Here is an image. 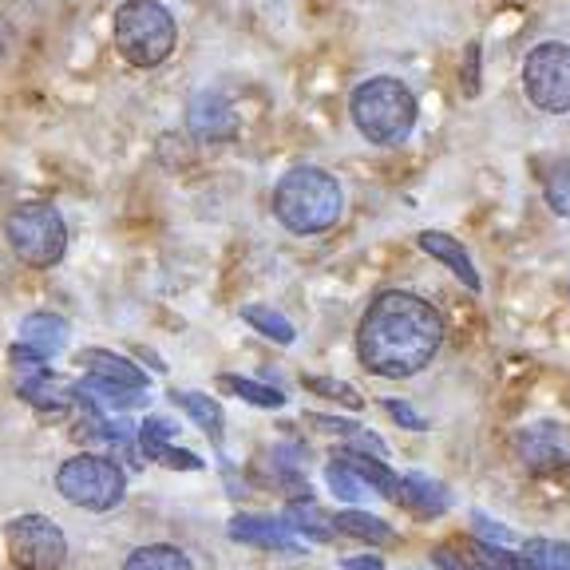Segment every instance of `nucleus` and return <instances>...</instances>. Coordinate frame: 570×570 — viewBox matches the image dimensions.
<instances>
[{
  "label": "nucleus",
  "instance_id": "obj_1",
  "mask_svg": "<svg viewBox=\"0 0 570 570\" xmlns=\"http://www.w3.org/2000/svg\"><path fill=\"white\" fill-rule=\"evenodd\" d=\"M444 345V317L432 302L409 289H384L368 302L356 356L376 376H412L436 361Z\"/></svg>",
  "mask_w": 570,
  "mask_h": 570
},
{
  "label": "nucleus",
  "instance_id": "obj_2",
  "mask_svg": "<svg viewBox=\"0 0 570 570\" xmlns=\"http://www.w3.org/2000/svg\"><path fill=\"white\" fill-rule=\"evenodd\" d=\"M341 206H345V195H341V183L321 167H294L285 170L282 183L274 190V214L277 223L289 234H325L337 226Z\"/></svg>",
  "mask_w": 570,
  "mask_h": 570
},
{
  "label": "nucleus",
  "instance_id": "obj_3",
  "mask_svg": "<svg viewBox=\"0 0 570 570\" xmlns=\"http://www.w3.org/2000/svg\"><path fill=\"white\" fill-rule=\"evenodd\" d=\"M416 96L392 76H373L353 91V124L376 147H401L416 127Z\"/></svg>",
  "mask_w": 570,
  "mask_h": 570
},
{
  "label": "nucleus",
  "instance_id": "obj_4",
  "mask_svg": "<svg viewBox=\"0 0 570 570\" xmlns=\"http://www.w3.org/2000/svg\"><path fill=\"white\" fill-rule=\"evenodd\" d=\"M178 45V24L159 0H127L116 9V48L135 68H159Z\"/></svg>",
  "mask_w": 570,
  "mask_h": 570
},
{
  "label": "nucleus",
  "instance_id": "obj_5",
  "mask_svg": "<svg viewBox=\"0 0 570 570\" xmlns=\"http://www.w3.org/2000/svg\"><path fill=\"white\" fill-rule=\"evenodd\" d=\"M4 238H9L12 254H17L24 266L48 269L63 258L68 249V226H63V214L52 203H24L9 214L4 223Z\"/></svg>",
  "mask_w": 570,
  "mask_h": 570
},
{
  "label": "nucleus",
  "instance_id": "obj_6",
  "mask_svg": "<svg viewBox=\"0 0 570 570\" xmlns=\"http://www.w3.org/2000/svg\"><path fill=\"white\" fill-rule=\"evenodd\" d=\"M56 491L80 511H111L127 495V475L107 455H71L56 472Z\"/></svg>",
  "mask_w": 570,
  "mask_h": 570
},
{
  "label": "nucleus",
  "instance_id": "obj_7",
  "mask_svg": "<svg viewBox=\"0 0 570 570\" xmlns=\"http://www.w3.org/2000/svg\"><path fill=\"white\" fill-rule=\"evenodd\" d=\"M523 91L547 116H567L570 111V45L547 40L534 45L523 60Z\"/></svg>",
  "mask_w": 570,
  "mask_h": 570
},
{
  "label": "nucleus",
  "instance_id": "obj_8",
  "mask_svg": "<svg viewBox=\"0 0 570 570\" xmlns=\"http://www.w3.org/2000/svg\"><path fill=\"white\" fill-rule=\"evenodd\" d=\"M4 539H9V559L17 570H60L68 559V539L45 515L12 519Z\"/></svg>",
  "mask_w": 570,
  "mask_h": 570
},
{
  "label": "nucleus",
  "instance_id": "obj_9",
  "mask_svg": "<svg viewBox=\"0 0 570 570\" xmlns=\"http://www.w3.org/2000/svg\"><path fill=\"white\" fill-rule=\"evenodd\" d=\"M515 455L534 475H562L570 468V432L562 424H531L515 436Z\"/></svg>",
  "mask_w": 570,
  "mask_h": 570
},
{
  "label": "nucleus",
  "instance_id": "obj_10",
  "mask_svg": "<svg viewBox=\"0 0 570 570\" xmlns=\"http://www.w3.org/2000/svg\"><path fill=\"white\" fill-rule=\"evenodd\" d=\"M76 404H80L88 416H119L127 409H142L147 404V389H127V384L99 381V376H83L76 389H71Z\"/></svg>",
  "mask_w": 570,
  "mask_h": 570
},
{
  "label": "nucleus",
  "instance_id": "obj_11",
  "mask_svg": "<svg viewBox=\"0 0 570 570\" xmlns=\"http://www.w3.org/2000/svg\"><path fill=\"white\" fill-rule=\"evenodd\" d=\"M63 345H68V325H63L56 313H32V317L20 321L17 348H12V356L45 361V356L60 353Z\"/></svg>",
  "mask_w": 570,
  "mask_h": 570
},
{
  "label": "nucleus",
  "instance_id": "obj_12",
  "mask_svg": "<svg viewBox=\"0 0 570 570\" xmlns=\"http://www.w3.org/2000/svg\"><path fill=\"white\" fill-rule=\"evenodd\" d=\"M187 127L206 142H218V139H230L238 119L230 111V99L223 91H203L195 104L187 107Z\"/></svg>",
  "mask_w": 570,
  "mask_h": 570
},
{
  "label": "nucleus",
  "instance_id": "obj_13",
  "mask_svg": "<svg viewBox=\"0 0 570 570\" xmlns=\"http://www.w3.org/2000/svg\"><path fill=\"white\" fill-rule=\"evenodd\" d=\"M230 539L246 547H266V551H302V543H294V527L266 515H234Z\"/></svg>",
  "mask_w": 570,
  "mask_h": 570
},
{
  "label": "nucleus",
  "instance_id": "obj_14",
  "mask_svg": "<svg viewBox=\"0 0 570 570\" xmlns=\"http://www.w3.org/2000/svg\"><path fill=\"white\" fill-rule=\"evenodd\" d=\"M20 373H17V396L20 401H28L32 409H40V412H68L71 404H76V396H71V389H63V381L60 376H52V373H45V368H24V365H17Z\"/></svg>",
  "mask_w": 570,
  "mask_h": 570
},
{
  "label": "nucleus",
  "instance_id": "obj_15",
  "mask_svg": "<svg viewBox=\"0 0 570 570\" xmlns=\"http://www.w3.org/2000/svg\"><path fill=\"white\" fill-rule=\"evenodd\" d=\"M175 440H178V424H175V420L151 416L147 424H142V432H139V452L147 455V460L170 463V468H203V460H198V455H190V452H183Z\"/></svg>",
  "mask_w": 570,
  "mask_h": 570
},
{
  "label": "nucleus",
  "instance_id": "obj_16",
  "mask_svg": "<svg viewBox=\"0 0 570 570\" xmlns=\"http://www.w3.org/2000/svg\"><path fill=\"white\" fill-rule=\"evenodd\" d=\"M396 503L409 508L412 515L420 519H432V515H444L452 495H448L444 483H436L432 475L424 472H412V475H401V491H396Z\"/></svg>",
  "mask_w": 570,
  "mask_h": 570
},
{
  "label": "nucleus",
  "instance_id": "obj_17",
  "mask_svg": "<svg viewBox=\"0 0 570 570\" xmlns=\"http://www.w3.org/2000/svg\"><path fill=\"white\" fill-rule=\"evenodd\" d=\"M420 249H424V254H432V258H436L440 266L452 269V274L460 277L468 289H475V294H480V269H475V262L468 258V249H463L452 234L424 230V234H420Z\"/></svg>",
  "mask_w": 570,
  "mask_h": 570
},
{
  "label": "nucleus",
  "instance_id": "obj_18",
  "mask_svg": "<svg viewBox=\"0 0 570 570\" xmlns=\"http://www.w3.org/2000/svg\"><path fill=\"white\" fill-rule=\"evenodd\" d=\"M80 361H83V368H88L91 376H99V381L127 384V389H147V373H142L139 365H131L127 356H116V353H104V348H96V353H83Z\"/></svg>",
  "mask_w": 570,
  "mask_h": 570
},
{
  "label": "nucleus",
  "instance_id": "obj_19",
  "mask_svg": "<svg viewBox=\"0 0 570 570\" xmlns=\"http://www.w3.org/2000/svg\"><path fill=\"white\" fill-rule=\"evenodd\" d=\"M539 175V187H543V198L554 214L570 218V155H559V159H547L534 167Z\"/></svg>",
  "mask_w": 570,
  "mask_h": 570
},
{
  "label": "nucleus",
  "instance_id": "obj_20",
  "mask_svg": "<svg viewBox=\"0 0 570 570\" xmlns=\"http://www.w3.org/2000/svg\"><path fill=\"white\" fill-rule=\"evenodd\" d=\"M309 424L317 432H330V436L345 440L356 455H381L384 452V440L376 432H368L365 424H353V420H341V416H309Z\"/></svg>",
  "mask_w": 570,
  "mask_h": 570
},
{
  "label": "nucleus",
  "instance_id": "obj_21",
  "mask_svg": "<svg viewBox=\"0 0 570 570\" xmlns=\"http://www.w3.org/2000/svg\"><path fill=\"white\" fill-rule=\"evenodd\" d=\"M348 468H353L356 475H361V483H365L373 495H384V499H396V491H401V475L392 472L389 463H381V455H356V452H345Z\"/></svg>",
  "mask_w": 570,
  "mask_h": 570
},
{
  "label": "nucleus",
  "instance_id": "obj_22",
  "mask_svg": "<svg viewBox=\"0 0 570 570\" xmlns=\"http://www.w3.org/2000/svg\"><path fill=\"white\" fill-rule=\"evenodd\" d=\"M333 527H337L341 534H348V539H361V543H392V539H396V531H392L384 519L368 515V511H341V515L333 519Z\"/></svg>",
  "mask_w": 570,
  "mask_h": 570
},
{
  "label": "nucleus",
  "instance_id": "obj_23",
  "mask_svg": "<svg viewBox=\"0 0 570 570\" xmlns=\"http://www.w3.org/2000/svg\"><path fill=\"white\" fill-rule=\"evenodd\" d=\"M124 570H195V562L178 551V547L155 543V547H139V551L127 554Z\"/></svg>",
  "mask_w": 570,
  "mask_h": 570
},
{
  "label": "nucleus",
  "instance_id": "obj_24",
  "mask_svg": "<svg viewBox=\"0 0 570 570\" xmlns=\"http://www.w3.org/2000/svg\"><path fill=\"white\" fill-rule=\"evenodd\" d=\"M175 404L190 412V420L203 428L214 444H223V409L210 396H203V392H175Z\"/></svg>",
  "mask_w": 570,
  "mask_h": 570
},
{
  "label": "nucleus",
  "instance_id": "obj_25",
  "mask_svg": "<svg viewBox=\"0 0 570 570\" xmlns=\"http://www.w3.org/2000/svg\"><path fill=\"white\" fill-rule=\"evenodd\" d=\"M519 559H523V570H570V543L527 539Z\"/></svg>",
  "mask_w": 570,
  "mask_h": 570
},
{
  "label": "nucleus",
  "instance_id": "obj_26",
  "mask_svg": "<svg viewBox=\"0 0 570 570\" xmlns=\"http://www.w3.org/2000/svg\"><path fill=\"white\" fill-rule=\"evenodd\" d=\"M325 483H330V491L341 499V503H361L365 495H373V491L361 483V475L348 468L345 455H333V460L325 463Z\"/></svg>",
  "mask_w": 570,
  "mask_h": 570
},
{
  "label": "nucleus",
  "instance_id": "obj_27",
  "mask_svg": "<svg viewBox=\"0 0 570 570\" xmlns=\"http://www.w3.org/2000/svg\"><path fill=\"white\" fill-rule=\"evenodd\" d=\"M285 523L294 527V531L309 534V539H317V543H330L333 531H337L333 519L321 508H313V503H289V508H285Z\"/></svg>",
  "mask_w": 570,
  "mask_h": 570
},
{
  "label": "nucleus",
  "instance_id": "obj_28",
  "mask_svg": "<svg viewBox=\"0 0 570 570\" xmlns=\"http://www.w3.org/2000/svg\"><path fill=\"white\" fill-rule=\"evenodd\" d=\"M242 317H246L249 330L266 333V337L277 341V345H289V341L297 337L294 325H289V321H285L277 309H269V305H246V309H242Z\"/></svg>",
  "mask_w": 570,
  "mask_h": 570
},
{
  "label": "nucleus",
  "instance_id": "obj_29",
  "mask_svg": "<svg viewBox=\"0 0 570 570\" xmlns=\"http://www.w3.org/2000/svg\"><path fill=\"white\" fill-rule=\"evenodd\" d=\"M223 381H226V389H230V392H238L242 401L258 404V409H282V404H285V396H282V392H277V389H269V384L246 381V376H238V373H226Z\"/></svg>",
  "mask_w": 570,
  "mask_h": 570
},
{
  "label": "nucleus",
  "instance_id": "obj_30",
  "mask_svg": "<svg viewBox=\"0 0 570 570\" xmlns=\"http://www.w3.org/2000/svg\"><path fill=\"white\" fill-rule=\"evenodd\" d=\"M305 389L317 392V396H333V401L348 404V409H361V396H356V392L348 389V384L330 381V376H305Z\"/></svg>",
  "mask_w": 570,
  "mask_h": 570
},
{
  "label": "nucleus",
  "instance_id": "obj_31",
  "mask_svg": "<svg viewBox=\"0 0 570 570\" xmlns=\"http://www.w3.org/2000/svg\"><path fill=\"white\" fill-rule=\"evenodd\" d=\"M472 527H475V534H480V539H483L488 547H503V551H508V547L515 543V531H508V527L491 523V519H483V515H475V519H472Z\"/></svg>",
  "mask_w": 570,
  "mask_h": 570
},
{
  "label": "nucleus",
  "instance_id": "obj_32",
  "mask_svg": "<svg viewBox=\"0 0 570 570\" xmlns=\"http://www.w3.org/2000/svg\"><path fill=\"white\" fill-rule=\"evenodd\" d=\"M381 409L392 412V420H396L401 428H416V432H424V428H428V420L420 416V412L412 409L409 401H396V396H389V401H381Z\"/></svg>",
  "mask_w": 570,
  "mask_h": 570
},
{
  "label": "nucleus",
  "instance_id": "obj_33",
  "mask_svg": "<svg viewBox=\"0 0 570 570\" xmlns=\"http://www.w3.org/2000/svg\"><path fill=\"white\" fill-rule=\"evenodd\" d=\"M341 570H384V562L376 554H348L341 559Z\"/></svg>",
  "mask_w": 570,
  "mask_h": 570
},
{
  "label": "nucleus",
  "instance_id": "obj_34",
  "mask_svg": "<svg viewBox=\"0 0 570 570\" xmlns=\"http://www.w3.org/2000/svg\"><path fill=\"white\" fill-rule=\"evenodd\" d=\"M4 48H9V20L0 17V52H4Z\"/></svg>",
  "mask_w": 570,
  "mask_h": 570
}]
</instances>
